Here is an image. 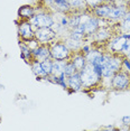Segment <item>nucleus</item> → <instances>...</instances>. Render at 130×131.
<instances>
[{
  "mask_svg": "<svg viewBox=\"0 0 130 131\" xmlns=\"http://www.w3.org/2000/svg\"><path fill=\"white\" fill-rule=\"evenodd\" d=\"M80 75H81L83 89H92L102 82L101 74L98 72L93 65L90 63H88L80 71Z\"/></svg>",
  "mask_w": 130,
  "mask_h": 131,
  "instance_id": "1",
  "label": "nucleus"
},
{
  "mask_svg": "<svg viewBox=\"0 0 130 131\" xmlns=\"http://www.w3.org/2000/svg\"><path fill=\"white\" fill-rule=\"evenodd\" d=\"M123 55L121 54H112L108 62L102 66V80H108L110 82L111 77L116 74L118 71L121 70L122 66Z\"/></svg>",
  "mask_w": 130,
  "mask_h": 131,
  "instance_id": "2",
  "label": "nucleus"
},
{
  "mask_svg": "<svg viewBox=\"0 0 130 131\" xmlns=\"http://www.w3.org/2000/svg\"><path fill=\"white\" fill-rule=\"evenodd\" d=\"M49 50H51V58L53 61H67L72 56L71 50L64 40L56 39L49 44Z\"/></svg>",
  "mask_w": 130,
  "mask_h": 131,
  "instance_id": "3",
  "label": "nucleus"
},
{
  "mask_svg": "<svg viewBox=\"0 0 130 131\" xmlns=\"http://www.w3.org/2000/svg\"><path fill=\"white\" fill-rule=\"evenodd\" d=\"M29 23L31 24L32 28L37 29L39 27H53L55 24L54 15L47 11H36V14L29 19Z\"/></svg>",
  "mask_w": 130,
  "mask_h": 131,
  "instance_id": "4",
  "label": "nucleus"
},
{
  "mask_svg": "<svg viewBox=\"0 0 130 131\" xmlns=\"http://www.w3.org/2000/svg\"><path fill=\"white\" fill-rule=\"evenodd\" d=\"M110 86L116 91H125L130 89V74L120 70L111 77Z\"/></svg>",
  "mask_w": 130,
  "mask_h": 131,
  "instance_id": "5",
  "label": "nucleus"
},
{
  "mask_svg": "<svg viewBox=\"0 0 130 131\" xmlns=\"http://www.w3.org/2000/svg\"><path fill=\"white\" fill-rule=\"evenodd\" d=\"M126 43H127V37L122 32H116L110 38V40L105 44L104 48L105 50L112 53V54H121Z\"/></svg>",
  "mask_w": 130,
  "mask_h": 131,
  "instance_id": "6",
  "label": "nucleus"
},
{
  "mask_svg": "<svg viewBox=\"0 0 130 131\" xmlns=\"http://www.w3.org/2000/svg\"><path fill=\"white\" fill-rule=\"evenodd\" d=\"M35 38L39 44H52L58 39V34L52 27H39L35 29Z\"/></svg>",
  "mask_w": 130,
  "mask_h": 131,
  "instance_id": "7",
  "label": "nucleus"
},
{
  "mask_svg": "<svg viewBox=\"0 0 130 131\" xmlns=\"http://www.w3.org/2000/svg\"><path fill=\"white\" fill-rule=\"evenodd\" d=\"M18 34L21 40H28L35 37V29L29 20H20L18 25Z\"/></svg>",
  "mask_w": 130,
  "mask_h": 131,
  "instance_id": "8",
  "label": "nucleus"
},
{
  "mask_svg": "<svg viewBox=\"0 0 130 131\" xmlns=\"http://www.w3.org/2000/svg\"><path fill=\"white\" fill-rule=\"evenodd\" d=\"M84 25H85V36L90 37L100 28V26H101V19L95 17L92 14L90 17H89V19L84 23Z\"/></svg>",
  "mask_w": 130,
  "mask_h": 131,
  "instance_id": "9",
  "label": "nucleus"
},
{
  "mask_svg": "<svg viewBox=\"0 0 130 131\" xmlns=\"http://www.w3.org/2000/svg\"><path fill=\"white\" fill-rule=\"evenodd\" d=\"M32 58L42 62L46 58H51V50L49 45L47 44H39L36 48L32 49Z\"/></svg>",
  "mask_w": 130,
  "mask_h": 131,
  "instance_id": "10",
  "label": "nucleus"
},
{
  "mask_svg": "<svg viewBox=\"0 0 130 131\" xmlns=\"http://www.w3.org/2000/svg\"><path fill=\"white\" fill-rule=\"evenodd\" d=\"M113 4L112 2H103V4L99 5L98 7H95L93 10H91V13H92L94 16L98 17V18H101V19H108L109 17V14H110L111 11V8ZM109 20V19H108Z\"/></svg>",
  "mask_w": 130,
  "mask_h": 131,
  "instance_id": "11",
  "label": "nucleus"
},
{
  "mask_svg": "<svg viewBox=\"0 0 130 131\" xmlns=\"http://www.w3.org/2000/svg\"><path fill=\"white\" fill-rule=\"evenodd\" d=\"M67 89L71 92H79L83 90V84H82L80 72H75L74 74L67 77Z\"/></svg>",
  "mask_w": 130,
  "mask_h": 131,
  "instance_id": "12",
  "label": "nucleus"
},
{
  "mask_svg": "<svg viewBox=\"0 0 130 131\" xmlns=\"http://www.w3.org/2000/svg\"><path fill=\"white\" fill-rule=\"evenodd\" d=\"M29 66H30L32 73L35 74V76L37 77V80H47V74L45 73V71L43 70V66H42V63L37 59H34L32 58L30 62H29Z\"/></svg>",
  "mask_w": 130,
  "mask_h": 131,
  "instance_id": "13",
  "label": "nucleus"
},
{
  "mask_svg": "<svg viewBox=\"0 0 130 131\" xmlns=\"http://www.w3.org/2000/svg\"><path fill=\"white\" fill-rule=\"evenodd\" d=\"M70 59L73 62V64H74V66H75L78 72H80V71H81L82 68L88 64V61H86V58H85V55L82 54L80 50L79 52H73Z\"/></svg>",
  "mask_w": 130,
  "mask_h": 131,
  "instance_id": "14",
  "label": "nucleus"
},
{
  "mask_svg": "<svg viewBox=\"0 0 130 131\" xmlns=\"http://www.w3.org/2000/svg\"><path fill=\"white\" fill-rule=\"evenodd\" d=\"M35 14H36V9L30 5L21 6L18 10V17L21 20H29Z\"/></svg>",
  "mask_w": 130,
  "mask_h": 131,
  "instance_id": "15",
  "label": "nucleus"
},
{
  "mask_svg": "<svg viewBox=\"0 0 130 131\" xmlns=\"http://www.w3.org/2000/svg\"><path fill=\"white\" fill-rule=\"evenodd\" d=\"M19 47H20V57L27 64H29V62L32 59V50L29 48L21 39L19 41Z\"/></svg>",
  "mask_w": 130,
  "mask_h": 131,
  "instance_id": "16",
  "label": "nucleus"
},
{
  "mask_svg": "<svg viewBox=\"0 0 130 131\" xmlns=\"http://www.w3.org/2000/svg\"><path fill=\"white\" fill-rule=\"evenodd\" d=\"M69 5L71 13H81V11L88 10L85 0H69Z\"/></svg>",
  "mask_w": 130,
  "mask_h": 131,
  "instance_id": "17",
  "label": "nucleus"
},
{
  "mask_svg": "<svg viewBox=\"0 0 130 131\" xmlns=\"http://www.w3.org/2000/svg\"><path fill=\"white\" fill-rule=\"evenodd\" d=\"M52 7H55V10L58 11V13H64V14L71 13L69 0H54Z\"/></svg>",
  "mask_w": 130,
  "mask_h": 131,
  "instance_id": "18",
  "label": "nucleus"
},
{
  "mask_svg": "<svg viewBox=\"0 0 130 131\" xmlns=\"http://www.w3.org/2000/svg\"><path fill=\"white\" fill-rule=\"evenodd\" d=\"M63 40L65 41V44H66L67 47H69L72 52H79V50L81 49V46L83 45V43H84V41H82V40L73 39V38H71L70 36L65 37Z\"/></svg>",
  "mask_w": 130,
  "mask_h": 131,
  "instance_id": "19",
  "label": "nucleus"
},
{
  "mask_svg": "<svg viewBox=\"0 0 130 131\" xmlns=\"http://www.w3.org/2000/svg\"><path fill=\"white\" fill-rule=\"evenodd\" d=\"M66 61H53V67H52V74L53 76H61L64 74V67Z\"/></svg>",
  "mask_w": 130,
  "mask_h": 131,
  "instance_id": "20",
  "label": "nucleus"
},
{
  "mask_svg": "<svg viewBox=\"0 0 130 131\" xmlns=\"http://www.w3.org/2000/svg\"><path fill=\"white\" fill-rule=\"evenodd\" d=\"M130 31V8L127 11V14L123 16V18L120 20L119 26V32Z\"/></svg>",
  "mask_w": 130,
  "mask_h": 131,
  "instance_id": "21",
  "label": "nucleus"
},
{
  "mask_svg": "<svg viewBox=\"0 0 130 131\" xmlns=\"http://www.w3.org/2000/svg\"><path fill=\"white\" fill-rule=\"evenodd\" d=\"M75 72H78L76 71V68L74 66V64H73V62L71 61V59H67L66 62H65V67H64V74L66 75L67 77L71 76L72 74H74Z\"/></svg>",
  "mask_w": 130,
  "mask_h": 131,
  "instance_id": "22",
  "label": "nucleus"
},
{
  "mask_svg": "<svg viewBox=\"0 0 130 131\" xmlns=\"http://www.w3.org/2000/svg\"><path fill=\"white\" fill-rule=\"evenodd\" d=\"M43 66V70L45 71V73L47 74V76L52 74V67H53V59L52 58H46L44 61L40 62Z\"/></svg>",
  "mask_w": 130,
  "mask_h": 131,
  "instance_id": "23",
  "label": "nucleus"
},
{
  "mask_svg": "<svg viewBox=\"0 0 130 131\" xmlns=\"http://www.w3.org/2000/svg\"><path fill=\"white\" fill-rule=\"evenodd\" d=\"M107 0H85V4H86V7L89 10H93L95 7H98L99 5L105 2Z\"/></svg>",
  "mask_w": 130,
  "mask_h": 131,
  "instance_id": "24",
  "label": "nucleus"
},
{
  "mask_svg": "<svg viewBox=\"0 0 130 131\" xmlns=\"http://www.w3.org/2000/svg\"><path fill=\"white\" fill-rule=\"evenodd\" d=\"M121 70H123L125 72H127L128 74H130V58L123 56L122 59V66H121Z\"/></svg>",
  "mask_w": 130,
  "mask_h": 131,
  "instance_id": "25",
  "label": "nucleus"
},
{
  "mask_svg": "<svg viewBox=\"0 0 130 131\" xmlns=\"http://www.w3.org/2000/svg\"><path fill=\"white\" fill-rule=\"evenodd\" d=\"M121 122H122L123 126L130 127V115H125V117L121 118Z\"/></svg>",
  "mask_w": 130,
  "mask_h": 131,
  "instance_id": "26",
  "label": "nucleus"
},
{
  "mask_svg": "<svg viewBox=\"0 0 130 131\" xmlns=\"http://www.w3.org/2000/svg\"><path fill=\"white\" fill-rule=\"evenodd\" d=\"M43 1L47 5V7H52V6H53V2H54V0H43Z\"/></svg>",
  "mask_w": 130,
  "mask_h": 131,
  "instance_id": "27",
  "label": "nucleus"
},
{
  "mask_svg": "<svg viewBox=\"0 0 130 131\" xmlns=\"http://www.w3.org/2000/svg\"><path fill=\"white\" fill-rule=\"evenodd\" d=\"M105 129H107V130H114V128L111 127V126H109V127H105Z\"/></svg>",
  "mask_w": 130,
  "mask_h": 131,
  "instance_id": "28",
  "label": "nucleus"
}]
</instances>
